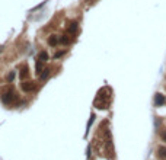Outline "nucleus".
<instances>
[{"label": "nucleus", "instance_id": "nucleus-5", "mask_svg": "<svg viewBox=\"0 0 166 160\" xmlns=\"http://www.w3.org/2000/svg\"><path fill=\"white\" fill-rule=\"evenodd\" d=\"M21 73H19V76H21V79H26L28 77V74H29V71H28V66H21Z\"/></svg>", "mask_w": 166, "mask_h": 160}, {"label": "nucleus", "instance_id": "nucleus-9", "mask_svg": "<svg viewBox=\"0 0 166 160\" xmlns=\"http://www.w3.org/2000/svg\"><path fill=\"white\" fill-rule=\"evenodd\" d=\"M42 71H44V73H41V80H45L48 77V74H50V70L45 69V70H42Z\"/></svg>", "mask_w": 166, "mask_h": 160}, {"label": "nucleus", "instance_id": "nucleus-8", "mask_svg": "<svg viewBox=\"0 0 166 160\" xmlns=\"http://www.w3.org/2000/svg\"><path fill=\"white\" fill-rule=\"evenodd\" d=\"M163 102H165L163 96H162V95H156V105H159V103H163Z\"/></svg>", "mask_w": 166, "mask_h": 160}, {"label": "nucleus", "instance_id": "nucleus-4", "mask_svg": "<svg viewBox=\"0 0 166 160\" xmlns=\"http://www.w3.org/2000/svg\"><path fill=\"white\" fill-rule=\"evenodd\" d=\"M77 29H79V23L77 22H71L68 26H67V34L74 35L76 32H77Z\"/></svg>", "mask_w": 166, "mask_h": 160}, {"label": "nucleus", "instance_id": "nucleus-3", "mask_svg": "<svg viewBox=\"0 0 166 160\" xmlns=\"http://www.w3.org/2000/svg\"><path fill=\"white\" fill-rule=\"evenodd\" d=\"M21 89L23 92H32L36 89V83L35 81H23L21 84Z\"/></svg>", "mask_w": 166, "mask_h": 160}, {"label": "nucleus", "instance_id": "nucleus-6", "mask_svg": "<svg viewBox=\"0 0 166 160\" xmlns=\"http://www.w3.org/2000/svg\"><path fill=\"white\" fill-rule=\"evenodd\" d=\"M58 44V36L57 35H51V36H48V45L50 47H55Z\"/></svg>", "mask_w": 166, "mask_h": 160}, {"label": "nucleus", "instance_id": "nucleus-10", "mask_svg": "<svg viewBox=\"0 0 166 160\" xmlns=\"http://www.w3.org/2000/svg\"><path fill=\"white\" fill-rule=\"evenodd\" d=\"M6 79H7V81H12V80L15 79V73H13V71H10V73L7 74V77H6Z\"/></svg>", "mask_w": 166, "mask_h": 160}, {"label": "nucleus", "instance_id": "nucleus-7", "mask_svg": "<svg viewBox=\"0 0 166 160\" xmlns=\"http://www.w3.org/2000/svg\"><path fill=\"white\" fill-rule=\"evenodd\" d=\"M48 60V54H47V51H41L39 54H38V61H41V63H45Z\"/></svg>", "mask_w": 166, "mask_h": 160}, {"label": "nucleus", "instance_id": "nucleus-13", "mask_svg": "<svg viewBox=\"0 0 166 160\" xmlns=\"http://www.w3.org/2000/svg\"><path fill=\"white\" fill-rule=\"evenodd\" d=\"M64 54V51H60V53H57V54H54V60H57V58H60L61 56Z\"/></svg>", "mask_w": 166, "mask_h": 160}, {"label": "nucleus", "instance_id": "nucleus-11", "mask_svg": "<svg viewBox=\"0 0 166 160\" xmlns=\"http://www.w3.org/2000/svg\"><path fill=\"white\" fill-rule=\"evenodd\" d=\"M159 154H160L162 157H166V149H165V147H162V149H159Z\"/></svg>", "mask_w": 166, "mask_h": 160}, {"label": "nucleus", "instance_id": "nucleus-2", "mask_svg": "<svg viewBox=\"0 0 166 160\" xmlns=\"http://www.w3.org/2000/svg\"><path fill=\"white\" fill-rule=\"evenodd\" d=\"M1 102L4 105H13L18 102V96L13 90H4L1 93Z\"/></svg>", "mask_w": 166, "mask_h": 160}, {"label": "nucleus", "instance_id": "nucleus-1", "mask_svg": "<svg viewBox=\"0 0 166 160\" xmlns=\"http://www.w3.org/2000/svg\"><path fill=\"white\" fill-rule=\"evenodd\" d=\"M105 89H102V90H99V93H98V96H96V99H95V106L96 108H99V109H105V108H108V103H109V96L105 93Z\"/></svg>", "mask_w": 166, "mask_h": 160}, {"label": "nucleus", "instance_id": "nucleus-12", "mask_svg": "<svg viewBox=\"0 0 166 160\" xmlns=\"http://www.w3.org/2000/svg\"><path fill=\"white\" fill-rule=\"evenodd\" d=\"M61 42H63V44H68V42H70V39L67 38V35H64V36L61 38Z\"/></svg>", "mask_w": 166, "mask_h": 160}]
</instances>
